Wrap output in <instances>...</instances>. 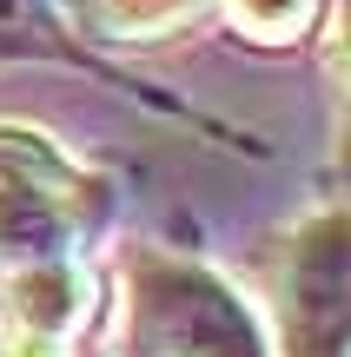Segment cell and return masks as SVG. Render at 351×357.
<instances>
[{"mask_svg":"<svg viewBox=\"0 0 351 357\" xmlns=\"http://www.w3.org/2000/svg\"><path fill=\"white\" fill-rule=\"evenodd\" d=\"M126 324L140 357H265L239 298L172 258H133Z\"/></svg>","mask_w":351,"mask_h":357,"instance_id":"6da1fadb","label":"cell"},{"mask_svg":"<svg viewBox=\"0 0 351 357\" xmlns=\"http://www.w3.org/2000/svg\"><path fill=\"white\" fill-rule=\"evenodd\" d=\"M206 0H100V20L113 33H166V26L193 20Z\"/></svg>","mask_w":351,"mask_h":357,"instance_id":"7a4b0ae2","label":"cell"},{"mask_svg":"<svg viewBox=\"0 0 351 357\" xmlns=\"http://www.w3.org/2000/svg\"><path fill=\"white\" fill-rule=\"evenodd\" d=\"M225 7H232V20L252 40H292L312 20V0H225Z\"/></svg>","mask_w":351,"mask_h":357,"instance_id":"3957f363","label":"cell"}]
</instances>
